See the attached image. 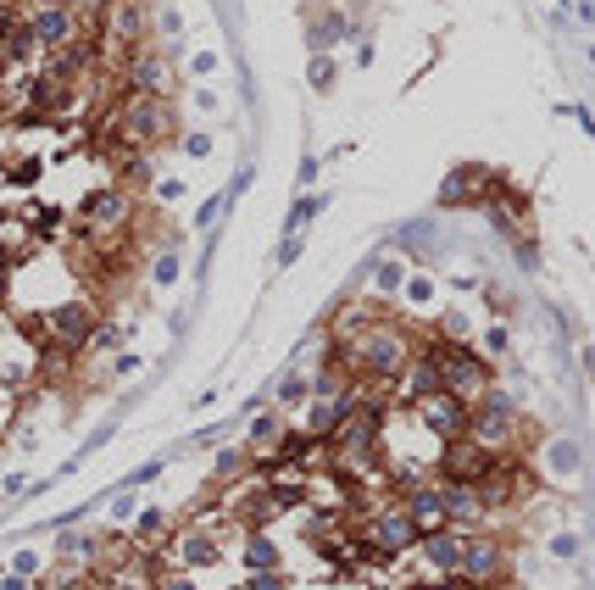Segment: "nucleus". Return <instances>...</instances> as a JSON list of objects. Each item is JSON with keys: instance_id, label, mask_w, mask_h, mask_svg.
<instances>
[{"instance_id": "1", "label": "nucleus", "mask_w": 595, "mask_h": 590, "mask_svg": "<svg viewBox=\"0 0 595 590\" xmlns=\"http://www.w3.org/2000/svg\"><path fill=\"white\" fill-rule=\"evenodd\" d=\"M412 356H423L428 368H435V379H440V390L445 396H456L462 407H473L484 390H490V363L484 356H473L468 346H445V340H428V346H417Z\"/></svg>"}, {"instance_id": "2", "label": "nucleus", "mask_w": 595, "mask_h": 590, "mask_svg": "<svg viewBox=\"0 0 595 590\" xmlns=\"http://www.w3.org/2000/svg\"><path fill=\"white\" fill-rule=\"evenodd\" d=\"M351 363H356V379L389 384L395 373L412 363V340L395 329V323H368V329L356 335V346H351Z\"/></svg>"}, {"instance_id": "3", "label": "nucleus", "mask_w": 595, "mask_h": 590, "mask_svg": "<svg viewBox=\"0 0 595 590\" xmlns=\"http://www.w3.org/2000/svg\"><path fill=\"white\" fill-rule=\"evenodd\" d=\"M468 435L473 446H484L490 456H512V446H517V435H523V418H517V407L501 396V390H484V396L468 407Z\"/></svg>"}, {"instance_id": "4", "label": "nucleus", "mask_w": 595, "mask_h": 590, "mask_svg": "<svg viewBox=\"0 0 595 590\" xmlns=\"http://www.w3.org/2000/svg\"><path fill=\"white\" fill-rule=\"evenodd\" d=\"M362 546L379 551V557H407L417 546V530H412V518L401 512V496L368 512V523H362Z\"/></svg>"}, {"instance_id": "5", "label": "nucleus", "mask_w": 595, "mask_h": 590, "mask_svg": "<svg viewBox=\"0 0 595 590\" xmlns=\"http://www.w3.org/2000/svg\"><path fill=\"white\" fill-rule=\"evenodd\" d=\"M78 217H84V228H89L95 240H101V235H123L128 217H134V195L117 189V184L89 189V195H84V207H78Z\"/></svg>"}, {"instance_id": "6", "label": "nucleus", "mask_w": 595, "mask_h": 590, "mask_svg": "<svg viewBox=\"0 0 595 590\" xmlns=\"http://www.w3.org/2000/svg\"><path fill=\"white\" fill-rule=\"evenodd\" d=\"M95 323H101V312H95L89 301H61L50 318H45V340L68 356V351H84L89 335H95Z\"/></svg>"}, {"instance_id": "7", "label": "nucleus", "mask_w": 595, "mask_h": 590, "mask_svg": "<svg viewBox=\"0 0 595 590\" xmlns=\"http://www.w3.org/2000/svg\"><path fill=\"white\" fill-rule=\"evenodd\" d=\"M101 34H106L112 45L140 51L145 34H151V12H145V0H112V6L101 12Z\"/></svg>"}, {"instance_id": "8", "label": "nucleus", "mask_w": 595, "mask_h": 590, "mask_svg": "<svg viewBox=\"0 0 595 590\" xmlns=\"http://www.w3.org/2000/svg\"><path fill=\"white\" fill-rule=\"evenodd\" d=\"M23 28H28V40H34V51H61V45L78 34V17L61 6V0H50V6H34V12H28Z\"/></svg>"}, {"instance_id": "9", "label": "nucleus", "mask_w": 595, "mask_h": 590, "mask_svg": "<svg viewBox=\"0 0 595 590\" xmlns=\"http://www.w3.org/2000/svg\"><path fill=\"white\" fill-rule=\"evenodd\" d=\"M507 568V551L495 535H468V546H462V585H495Z\"/></svg>"}, {"instance_id": "10", "label": "nucleus", "mask_w": 595, "mask_h": 590, "mask_svg": "<svg viewBox=\"0 0 595 590\" xmlns=\"http://www.w3.org/2000/svg\"><path fill=\"white\" fill-rule=\"evenodd\" d=\"M501 456H490L484 446H473L468 435L462 440H445V456H440V468H445V484H479Z\"/></svg>"}, {"instance_id": "11", "label": "nucleus", "mask_w": 595, "mask_h": 590, "mask_svg": "<svg viewBox=\"0 0 595 590\" xmlns=\"http://www.w3.org/2000/svg\"><path fill=\"white\" fill-rule=\"evenodd\" d=\"M412 412L428 423V435H435V440H462V429H468V407H462L456 396H445V390H435V396H423Z\"/></svg>"}, {"instance_id": "12", "label": "nucleus", "mask_w": 595, "mask_h": 590, "mask_svg": "<svg viewBox=\"0 0 595 590\" xmlns=\"http://www.w3.org/2000/svg\"><path fill=\"white\" fill-rule=\"evenodd\" d=\"M123 95H145V101H161V95H168V61H161V51H134L128 56Z\"/></svg>"}, {"instance_id": "13", "label": "nucleus", "mask_w": 595, "mask_h": 590, "mask_svg": "<svg viewBox=\"0 0 595 590\" xmlns=\"http://www.w3.org/2000/svg\"><path fill=\"white\" fill-rule=\"evenodd\" d=\"M417 546H423V557H428V563L440 568V579H456V574H462V546H468V535H462V530L440 523V530L417 535Z\"/></svg>"}, {"instance_id": "14", "label": "nucleus", "mask_w": 595, "mask_h": 590, "mask_svg": "<svg viewBox=\"0 0 595 590\" xmlns=\"http://www.w3.org/2000/svg\"><path fill=\"white\" fill-rule=\"evenodd\" d=\"M401 512L412 518V530H417V535L440 530V523H445V502H440V484H407V490H401Z\"/></svg>"}, {"instance_id": "15", "label": "nucleus", "mask_w": 595, "mask_h": 590, "mask_svg": "<svg viewBox=\"0 0 595 590\" xmlns=\"http://www.w3.org/2000/svg\"><path fill=\"white\" fill-rule=\"evenodd\" d=\"M440 502H445V523H451V530H468V523L484 518L473 484H440Z\"/></svg>"}, {"instance_id": "16", "label": "nucleus", "mask_w": 595, "mask_h": 590, "mask_svg": "<svg viewBox=\"0 0 595 590\" xmlns=\"http://www.w3.org/2000/svg\"><path fill=\"white\" fill-rule=\"evenodd\" d=\"M173 557H178V568H212L217 557H223V546L212 535H201V530H184L173 540Z\"/></svg>"}, {"instance_id": "17", "label": "nucleus", "mask_w": 595, "mask_h": 590, "mask_svg": "<svg viewBox=\"0 0 595 590\" xmlns=\"http://www.w3.org/2000/svg\"><path fill=\"white\" fill-rule=\"evenodd\" d=\"M473 189H490L484 168H462V173H451V179L440 184V201H445V207H451V201H468Z\"/></svg>"}, {"instance_id": "18", "label": "nucleus", "mask_w": 595, "mask_h": 590, "mask_svg": "<svg viewBox=\"0 0 595 590\" xmlns=\"http://www.w3.org/2000/svg\"><path fill=\"white\" fill-rule=\"evenodd\" d=\"M151 161L145 156H128V161H117V189H151Z\"/></svg>"}, {"instance_id": "19", "label": "nucleus", "mask_w": 595, "mask_h": 590, "mask_svg": "<svg viewBox=\"0 0 595 590\" xmlns=\"http://www.w3.org/2000/svg\"><path fill=\"white\" fill-rule=\"evenodd\" d=\"M245 563H251V574L279 568V546H273L268 535H251V540H245Z\"/></svg>"}, {"instance_id": "20", "label": "nucleus", "mask_w": 595, "mask_h": 590, "mask_svg": "<svg viewBox=\"0 0 595 590\" xmlns=\"http://www.w3.org/2000/svg\"><path fill=\"white\" fill-rule=\"evenodd\" d=\"M279 435H284V423H279L273 412H261V418L251 423V451H256V456H268V440H279Z\"/></svg>"}, {"instance_id": "21", "label": "nucleus", "mask_w": 595, "mask_h": 590, "mask_svg": "<svg viewBox=\"0 0 595 590\" xmlns=\"http://www.w3.org/2000/svg\"><path fill=\"white\" fill-rule=\"evenodd\" d=\"M317 207H323V201H312V195H301V201H295V212H289V223H284V228H289V240H295V235H301V228L317 217Z\"/></svg>"}, {"instance_id": "22", "label": "nucleus", "mask_w": 595, "mask_h": 590, "mask_svg": "<svg viewBox=\"0 0 595 590\" xmlns=\"http://www.w3.org/2000/svg\"><path fill=\"white\" fill-rule=\"evenodd\" d=\"M340 34H345V17H323V23L312 28V45H317V51H328Z\"/></svg>"}, {"instance_id": "23", "label": "nucleus", "mask_w": 595, "mask_h": 590, "mask_svg": "<svg viewBox=\"0 0 595 590\" xmlns=\"http://www.w3.org/2000/svg\"><path fill=\"white\" fill-rule=\"evenodd\" d=\"M307 396H312V379H301V373H289V379L279 384V401H284V407H295V401H307Z\"/></svg>"}, {"instance_id": "24", "label": "nucleus", "mask_w": 595, "mask_h": 590, "mask_svg": "<svg viewBox=\"0 0 595 590\" xmlns=\"http://www.w3.org/2000/svg\"><path fill=\"white\" fill-rule=\"evenodd\" d=\"M106 590H151V579L140 568H117V574H106Z\"/></svg>"}, {"instance_id": "25", "label": "nucleus", "mask_w": 595, "mask_h": 590, "mask_svg": "<svg viewBox=\"0 0 595 590\" xmlns=\"http://www.w3.org/2000/svg\"><path fill=\"white\" fill-rule=\"evenodd\" d=\"M89 346H95V351H117V346H123V329H117V323H95Z\"/></svg>"}, {"instance_id": "26", "label": "nucleus", "mask_w": 595, "mask_h": 590, "mask_svg": "<svg viewBox=\"0 0 595 590\" xmlns=\"http://www.w3.org/2000/svg\"><path fill=\"white\" fill-rule=\"evenodd\" d=\"M407 301H412V307H428V301H435V279H423V273L407 279Z\"/></svg>"}, {"instance_id": "27", "label": "nucleus", "mask_w": 595, "mask_h": 590, "mask_svg": "<svg viewBox=\"0 0 595 590\" xmlns=\"http://www.w3.org/2000/svg\"><path fill=\"white\" fill-rule=\"evenodd\" d=\"M151 590H195V579H189L184 568H168V574H156V579H151Z\"/></svg>"}, {"instance_id": "28", "label": "nucleus", "mask_w": 595, "mask_h": 590, "mask_svg": "<svg viewBox=\"0 0 595 590\" xmlns=\"http://www.w3.org/2000/svg\"><path fill=\"white\" fill-rule=\"evenodd\" d=\"M307 78H312V89H328V84H334V61H328V56H312Z\"/></svg>"}, {"instance_id": "29", "label": "nucleus", "mask_w": 595, "mask_h": 590, "mask_svg": "<svg viewBox=\"0 0 595 590\" xmlns=\"http://www.w3.org/2000/svg\"><path fill=\"white\" fill-rule=\"evenodd\" d=\"M240 590H284V574H279V568H261V574H251Z\"/></svg>"}, {"instance_id": "30", "label": "nucleus", "mask_w": 595, "mask_h": 590, "mask_svg": "<svg viewBox=\"0 0 595 590\" xmlns=\"http://www.w3.org/2000/svg\"><path fill=\"white\" fill-rule=\"evenodd\" d=\"M178 268H184V262H178V256H156V268H151V279H156V284H173V279H178Z\"/></svg>"}, {"instance_id": "31", "label": "nucleus", "mask_w": 595, "mask_h": 590, "mask_svg": "<svg viewBox=\"0 0 595 590\" xmlns=\"http://www.w3.org/2000/svg\"><path fill=\"white\" fill-rule=\"evenodd\" d=\"M245 463H251V451L234 446V451H223V456H217V474H245Z\"/></svg>"}, {"instance_id": "32", "label": "nucleus", "mask_w": 595, "mask_h": 590, "mask_svg": "<svg viewBox=\"0 0 595 590\" xmlns=\"http://www.w3.org/2000/svg\"><path fill=\"white\" fill-rule=\"evenodd\" d=\"M40 568H45V563H40V551H17V557H12V574H17V579L40 574Z\"/></svg>"}, {"instance_id": "33", "label": "nucleus", "mask_w": 595, "mask_h": 590, "mask_svg": "<svg viewBox=\"0 0 595 590\" xmlns=\"http://www.w3.org/2000/svg\"><path fill=\"white\" fill-rule=\"evenodd\" d=\"M373 284H379V290H395V284H401V262H379Z\"/></svg>"}, {"instance_id": "34", "label": "nucleus", "mask_w": 595, "mask_h": 590, "mask_svg": "<svg viewBox=\"0 0 595 590\" xmlns=\"http://www.w3.org/2000/svg\"><path fill=\"white\" fill-rule=\"evenodd\" d=\"M184 151H189V156H212V134H189Z\"/></svg>"}, {"instance_id": "35", "label": "nucleus", "mask_w": 595, "mask_h": 590, "mask_svg": "<svg viewBox=\"0 0 595 590\" xmlns=\"http://www.w3.org/2000/svg\"><path fill=\"white\" fill-rule=\"evenodd\" d=\"M161 523H168V518H161V512H140V535H145V540H151V535H156V530H161Z\"/></svg>"}, {"instance_id": "36", "label": "nucleus", "mask_w": 595, "mask_h": 590, "mask_svg": "<svg viewBox=\"0 0 595 590\" xmlns=\"http://www.w3.org/2000/svg\"><path fill=\"white\" fill-rule=\"evenodd\" d=\"M484 351H490V356L507 351V329H490V335H484Z\"/></svg>"}, {"instance_id": "37", "label": "nucleus", "mask_w": 595, "mask_h": 590, "mask_svg": "<svg viewBox=\"0 0 595 590\" xmlns=\"http://www.w3.org/2000/svg\"><path fill=\"white\" fill-rule=\"evenodd\" d=\"M551 551H556V557H573V551H579V540H573V535H556V540H551Z\"/></svg>"}, {"instance_id": "38", "label": "nucleus", "mask_w": 595, "mask_h": 590, "mask_svg": "<svg viewBox=\"0 0 595 590\" xmlns=\"http://www.w3.org/2000/svg\"><path fill=\"white\" fill-rule=\"evenodd\" d=\"M223 207H228V195H217V201H206V207H201V223H217V212H223Z\"/></svg>"}, {"instance_id": "39", "label": "nucleus", "mask_w": 595, "mask_h": 590, "mask_svg": "<svg viewBox=\"0 0 595 590\" xmlns=\"http://www.w3.org/2000/svg\"><path fill=\"white\" fill-rule=\"evenodd\" d=\"M0 590H28V579H17V574H0Z\"/></svg>"}, {"instance_id": "40", "label": "nucleus", "mask_w": 595, "mask_h": 590, "mask_svg": "<svg viewBox=\"0 0 595 590\" xmlns=\"http://www.w3.org/2000/svg\"><path fill=\"white\" fill-rule=\"evenodd\" d=\"M0 418H6V401H0Z\"/></svg>"}]
</instances>
